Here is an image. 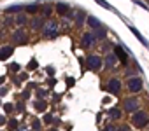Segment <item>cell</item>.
<instances>
[{
  "instance_id": "cell-1",
  "label": "cell",
  "mask_w": 149,
  "mask_h": 131,
  "mask_svg": "<svg viewBox=\"0 0 149 131\" xmlns=\"http://www.w3.org/2000/svg\"><path fill=\"white\" fill-rule=\"evenodd\" d=\"M132 124H133L135 128H139V129L146 128V126L149 124V114L144 112V110H135L133 115H132Z\"/></svg>"
},
{
  "instance_id": "cell-2",
  "label": "cell",
  "mask_w": 149,
  "mask_h": 131,
  "mask_svg": "<svg viewBox=\"0 0 149 131\" xmlns=\"http://www.w3.org/2000/svg\"><path fill=\"white\" fill-rule=\"evenodd\" d=\"M40 30H42V35L46 39H54L58 35V23L56 21H46Z\"/></svg>"
},
{
  "instance_id": "cell-3",
  "label": "cell",
  "mask_w": 149,
  "mask_h": 131,
  "mask_svg": "<svg viewBox=\"0 0 149 131\" xmlns=\"http://www.w3.org/2000/svg\"><path fill=\"white\" fill-rule=\"evenodd\" d=\"M86 65H88L90 70L97 72V70H100V68L104 67V59H102L98 54H90V56L86 58Z\"/></svg>"
},
{
  "instance_id": "cell-4",
  "label": "cell",
  "mask_w": 149,
  "mask_h": 131,
  "mask_svg": "<svg viewBox=\"0 0 149 131\" xmlns=\"http://www.w3.org/2000/svg\"><path fill=\"white\" fill-rule=\"evenodd\" d=\"M142 79L140 77H130L128 81H126V89L130 91V93H139L140 89H142Z\"/></svg>"
},
{
  "instance_id": "cell-5",
  "label": "cell",
  "mask_w": 149,
  "mask_h": 131,
  "mask_svg": "<svg viewBox=\"0 0 149 131\" xmlns=\"http://www.w3.org/2000/svg\"><path fill=\"white\" fill-rule=\"evenodd\" d=\"M123 108H125V112H135V110H139V98H135V96H128V98H125L123 100Z\"/></svg>"
},
{
  "instance_id": "cell-6",
  "label": "cell",
  "mask_w": 149,
  "mask_h": 131,
  "mask_svg": "<svg viewBox=\"0 0 149 131\" xmlns=\"http://www.w3.org/2000/svg\"><path fill=\"white\" fill-rule=\"evenodd\" d=\"M26 32L23 30V28H18L16 32H13V42L16 44V46H23V44H26Z\"/></svg>"
},
{
  "instance_id": "cell-7",
  "label": "cell",
  "mask_w": 149,
  "mask_h": 131,
  "mask_svg": "<svg viewBox=\"0 0 149 131\" xmlns=\"http://www.w3.org/2000/svg\"><path fill=\"white\" fill-rule=\"evenodd\" d=\"M107 91L111 93V94H119L121 93V81L119 79H111L109 81V84H107Z\"/></svg>"
},
{
  "instance_id": "cell-8",
  "label": "cell",
  "mask_w": 149,
  "mask_h": 131,
  "mask_svg": "<svg viewBox=\"0 0 149 131\" xmlns=\"http://www.w3.org/2000/svg\"><path fill=\"white\" fill-rule=\"evenodd\" d=\"M95 42H97V40H95V37H93V33H91V32H84V33H83L81 46H83L84 49H90V47H91Z\"/></svg>"
},
{
  "instance_id": "cell-9",
  "label": "cell",
  "mask_w": 149,
  "mask_h": 131,
  "mask_svg": "<svg viewBox=\"0 0 149 131\" xmlns=\"http://www.w3.org/2000/svg\"><path fill=\"white\" fill-rule=\"evenodd\" d=\"M118 56L114 54V52H107V56L104 58V67H107V68H116V65H118Z\"/></svg>"
},
{
  "instance_id": "cell-10",
  "label": "cell",
  "mask_w": 149,
  "mask_h": 131,
  "mask_svg": "<svg viewBox=\"0 0 149 131\" xmlns=\"http://www.w3.org/2000/svg\"><path fill=\"white\" fill-rule=\"evenodd\" d=\"M54 9H56V12H58L60 16H72V14H70V6H68V4H63V2H58Z\"/></svg>"
},
{
  "instance_id": "cell-11",
  "label": "cell",
  "mask_w": 149,
  "mask_h": 131,
  "mask_svg": "<svg viewBox=\"0 0 149 131\" xmlns=\"http://www.w3.org/2000/svg\"><path fill=\"white\" fill-rule=\"evenodd\" d=\"M86 11L84 9H79V11H76V19H74V23H76V26H83L84 25V21H86Z\"/></svg>"
},
{
  "instance_id": "cell-12",
  "label": "cell",
  "mask_w": 149,
  "mask_h": 131,
  "mask_svg": "<svg viewBox=\"0 0 149 131\" xmlns=\"http://www.w3.org/2000/svg\"><path fill=\"white\" fill-rule=\"evenodd\" d=\"M13 52H14V47H13V46H4V47H0V59L4 61V59L11 58Z\"/></svg>"
},
{
  "instance_id": "cell-13",
  "label": "cell",
  "mask_w": 149,
  "mask_h": 131,
  "mask_svg": "<svg viewBox=\"0 0 149 131\" xmlns=\"http://www.w3.org/2000/svg\"><path fill=\"white\" fill-rule=\"evenodd\" d=\"M114 54L118 56V59H119V61H123V63L126 65V61H128V54L125 52V49H123L121 46H116V47H114Z\"/></svg>"
},
{
  "instance_id": "cell-14",
  "label": "cell",
  "mask_w": 149,
  "mask_h": 131,
  "mask_svg": "<svg viewBox=\"0 0 149 131\" xmlns=\"http://www.w3.org/2000/svg\"><path fill=\"white\" fill-rule=\"evenodd\" d=\"M93 37H95V40H105V37H107V30L100 25L98 28H95V32H93Z\"/></svg>"
},
{
  "instance_id": "cell-15",
  "label": "cell",
  "mask_w": 149,
  "mask_h": 131,
  "mask_svg": "<svg viewBox=\"0 0 149 131\" xmlns=\"http://www.w3.org/2000/svg\"><path fill=\"white\" fill-rule=\"evenodd\" d=\"M121 115H123L121 108H118V107H112V108H109V117H111V119L118 121V119H121Z\"/></svg>"
},
{
  "instance_id": "cell-16",
  "label": "cell",
  "mask_w": 149,
  "mask_h": 131,
  "mask_svg": "<svg viewBox=\"0 0 149 131\" xmlns=\"http://www.w3.org/2000/svg\"><path fill=\"white\" fill-rule=\"evenodd\" d=\"M30 25H32V28H33V30H40V28H42V25H44V19H42L40 16H35V18L30 21Z\"/></svg>"
},
{
  "instance_id": "cell-17",
  "label": "cell",
  "mask_w": 149,
  "mask_h": 131,
  "mask_svg": "<svg viewBox=\"0 0 149 131\" xmlns=\"http://www.w3.org/2000/svg\"><path fill=\"white\" fill-rule=\"evenodd\" d=\"M86 23H88V26H90L91 30H95V28H98V26L102 25V23H100L95 16H88V18H86Z\"/></svg>"
},
{
  "instance_id": "cell-18",
  "label": "cell",
  "mask_w": 149,
  "mask_h": 131,
  "mask_svg": "<svg viewBox=\"0 0 149 131\" xmlns=\"http://www.w3.org/2000/svg\"><path fill=\"white\" fill-rule=\"evenodd\" d=\"M14 23H16L18 26H23V25H26V23H28V18H26V14L19 12V14L16 16V19H14Z\"/></svg>"
},
{
  "instance_id": "cell-19",
  "label": "cell",
  "mask_w": 149,
  "mask_h": 131,
  "mask_svg": "<svg viewBox=\"0 0 149 131\" xmlns=\"http://www.w3.org/2000/svg\"><path fill=\"white\" fill-rule=\"evenodd\" d=\"M23 9H25L28 14H35V12L40 9V6H39V4H30V6H26V7H23Z\"/></svg>"
},
{
  "instance_id": "cell-20",
  "label": "cell",
  "mask_w": 149,
  "mask_h": 131,
  "mask_svg": "<svg viewBox=\"0 0 149 131\" xmlns=\"http://www.w3.org/2000/svg\"><path fill=\"white\" fill-rule=\"evenodd\" d=\"M19 11H23V6H11V7H7V9H6V12H7V14L19 12Z\"/></svg>"
},
{
  "instance_id": "cell-21",
  "label": "cell",
  "mask_w": 149,
  "mask_h": 131,
  "mask_svg": "<svg viewBox=\"0 0 149 131\" xmlns=\"http://www.w3.org/2000/svg\"><path fill=\"white\" fill-rule=\"evenodd\" d=\"M35 108H37L39 112H44V110H46V101H44V100L40 98V100H39V101L35 103Z\"/></svg>"
},
{
  "instance_id": "cell-22",
  "label": "cell",
  "mask_w": 149,
  "mask_h": 131,
  "mask_svg": "<svg viewBox=\"0 0 149 131\" xmlns=\"http://www.w3.org/2000/svg\"><path fill=\"white\" fill-rule=\"evenodd\" d=\"M130 30H132V32L135 33V37H137V39H139V40H140V42H142L144 46H147V42H146V39H142V35H140V33H139V32H137V30H135L133 26H130Z\"/></svg>"
},
{
  "instance_id": "cell-23",
  "label": "cell",
  "mask_w": 149,
  "mask_h": 131,
  "mask_svg": "<svg viewBox=\"0 0 149 131\" xmlns=\"http://www.w3.org/2000/svg\"><path fill=\"white\" fill-rule=\"evenodd\" d=\"M95 2H97V4H100L102 7H105V9H111V11H112V7H111V4H107V2H105V0H95Z\"/></svg>"
},
{
  "instance_id": "cell-24",
  "label": "cell",
  "mask_w": 149,
  "mask_h": 131,
  "mask_svg": "<svg viewBox=\"0 0 149 131\" xmlns=\"http://www.w3.org/2000/svg\"><path fill=\"white\" fill-rule=\"evenodd\" d=\"M9 70H11V72H19V65H18V63L9 65Z\"/></svg>"
},
{
  "instance_id": "cell-25",
  "label": "cell",
  "mask_w": 149,
  "mask_h": 131,
  "mask_svg": "<svg viewBox=\"0 0 149 131\" xmlns=\"http://www.w3.org/2000/svg\"><path fill=\"white\" fill-rule=\"evenodd\" d=\"M18 128V121L16 119H13V121H9V129L13 131V129H16Z\"/></svg>"
},
{
  "instance_id": "cell-26",
  "label": "cell",
  "mask_w": 149,
  "mask_h": 131,
  "mask_svg": "<svg viewBox=\"0 0 149 131\" xmlns=\"http://www.w3.org/2000/svg\"><path fill=\"white\" fill-rule=\"evenodd\" d=\"M32 128H33V131H40V121H33Z\"/></svg>"
},
{
  "instance_id": "cell-27",
  "label": "cell",
  "mask_w": 149,
  "mask_h": 131,
  "mask_svg": "<svg viewBox=\"0 0 149 131\" xmlns=\"http://www.w3.org/2000/svg\"><path fill=\"white\" fill-rule=\"evenodd\" d=\"M44 122L51 124V122H53V115H51V114H46V115H44Z\"/></svg>"
},
{
  "instance_id": "cell-28",
  "label": "cell",
  "mask_w": 149,
  "mask_h": 131,
  "mask_svg": "<svg viewBox=\"0 0 149 131\" xmlns=\"http://www.w3.org/2000/svg\"><path fill=\"white\" fill-rule=\"evenodd\" d=\"M116 131H130V128H128L126 124H121L119 128H116Z\"/></svg>"
},
{
  "instance_id": "cell-29",
  "label": "cell",
  "mask_w": 149,
  "mask_h": 131,
  "mask_svg": "<svg viewBox=\"0 0 149 131\" xmlns=\"http://www.w3.org/2000/svg\"><path fill=\"white\" fill-rule=\"evenodd\" d=\"M44 96H46V91H44V89H39V91H37V98L40 100V98H44Z\"/></svg>"
},
{
  "instance_id": "cell-30",
  "label": "cell",
  "mask_w": 149,
  "mask_h": 131,
  "mask_svg": "<svg viewBox=\"0 0 149 131\" xmlns=\"http://www.w3.org/2000/svg\"><path fill=\"white\" fill-rule=\"evenodd\" d=\"M49 14H51V7H44V12H42V16H46V18H47Z\"/></svg>"
},
{
  "instance_id": "cell-31",
  "label": "cell",
  "mask_w": 149,
  "mask_h": 131,
  "mask_svg": "<svg viewBox=\"0 0 149 131\" xmlns=\"http://www.w3.org/2000/svg\"><path fill=\"white\" fill-rule=\"evenodd\" d=\"M35 68H37V61L32 59V61H30V70H35Z\"/></svg>"
},
{
  "instance_id": "cell-32",
  "label": "cell",
  "mask_w": 149,
  "mask_h": 131,
  "mask_svg": "<svg viewBox=\"0 0 149 131\" xmlns=\"http://www.w3.org/2000/svg\"><path fill=\"white\" fill-rule=\"evenodd\" d=\"M104 131H116V126H114V124H109V126H107Z\"/></svg>"
},
{
  "instance_id": "cell-33",
  "label": "cell",
  "mask_w": 149,
  "mask_h": 131,
  "mask_svg": "<svg viewBox=\"0 0 149 131\" xmlns=\"http://www.w3.org/2000/svg\"><path fill=\"white\" fill-rule=\"evenodd\" d=\"M4 108H6V112H13V105H11V103H7Z\"/></svg>"
},
{
  "instance_id": "cell-34",
  "label": "cell",
  "mask_w": 149,
  "mask_h": 131,
  "mask_svg": "<svg viewBox=\"0 0 149 131\" xmlns=\"http://www.w3.org/2000/svg\"><path fill=\"white\" fill-rule=\"evenodd\" d=\"M7 93V88H2V89H0V96H4Z\"/></svg>"
},
{
  "instance_id": "cell-35",
  "label": "cell",
  "mask_w": 149,
  "mask_h": 131,
  "mask_svg": "<svg viewBox=\"0 0 149 131\" xmlns=\"http://www.w3.org/2000/svg\"><path fill=\"white\" fill-rule=\"evenodd\" d=\"M2 124H6V117H4V115H0V126H2Z\"/></svg>"
},
{
  "instance_id": "cell-36",
  "label": "cell",
  "mask_w": 149,
  "mask_h": 131,
  "mask_svg": "<svg viewBox=\"0 0 149 131\" xmlns=\"http://www.w3.org/2000/svg\"><path fill=\"white\" fill-rule=\"evenodd\" d=\"M4 81H6V77H0V86L4 84Z\"/></svg>"
},
{
  "instance_id": "cell-37",
  "label": "cell",
  "mask_w": 149,
  "mask_h": 131,
  "mask_svg": "<svg viewBox=\"0 0 149 131\" xmlns=\"http://www.w3.org/2000/svg\"><path fill=\"white\" fill-rule=\"evenodd\" d=\"M18 131H28V129H26V128H19Z\"/></svg>"
},
{
  "instance_id": "cell-38",
  "label": "cell",
  "mask_w": 149,
  "mask_h": 131,
  "mask_svg": "<svg viewBox=\"0 0 149 131\" xmlns=\"http://www.w3.org/2000/svg\"><path fill=\"white\" fill-rule=\"evenodd\" d=\"M51 131H56V129H51Z\"/></svg>"
},
{
  "instance_id": "cell-39",
  "label": "cell",
  "mask_w": 149,
  "mask_h": 131,
  "mask_svg": "<svg viewBox=\"0 0 149 131\" xmlns=\"http://www.w3.org/2000/svg\"><path fill=\"white\" fill-rule=\"evenodd\" d=\"M147 2H149V0H147Z\"/></svg>"
}]
</instances>
